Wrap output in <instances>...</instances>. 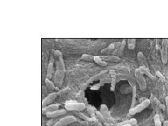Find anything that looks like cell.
Returning a JSON list of instances; mask_svg holds the SVG:
<instances>
[{
  "label": "cell",
  "mask_w": 168,
  "mask_h": 126,
  "mask_svg": "<svg viewBox=\"0 0 168 126\" xmlns=\"http://www.w3.org/2000/svg\"><path fill=\"white\" fill-rule=\"evenodd\" d=\"M154 124H155V126H162V123L161 121H160V116L158 114H156L155 116H154Z\"/></svg>",
  "instance_id": "15"
},
{
  "label": "cell",
  "mask_w": 168,
  "mask_h": 126,
  "mask_svg": "<svg viewBox=\"0 0 168 126\" xmlns=\"http://www.w3.org/2000/svg\"><path fill=\"white\" fill-rule=\"evenodd\" d=\"M53 126H63V125H62V124H61V123L59 121V122H57L56 123H55Z\"/></svg>",
  "instance_id": "21"
},
{
  "label": "cell",
  "mask_w": 168,
  "mask_h": 126,
  "mask_svg": "<svg viewBox=\"0 0 168 126\" xmlns=\"http://www.w3.org/2000/svg\"><path fill=\"white\" fill-rule=\"evenodd\" d=\"M136 124H137V120L134 119V118H132V119H130V121H127L123 123H121L119 125V126H121L123 125H130L132 126L134 125H136Z\"/></svg>",
  "instance_id": "13"
},
{
  "label": "cell",
  "mask_w": 168,
  "mask_h": 126,
  "mask_svg": "<svg viewBox=\"0 0 168 126\" xmlns=\"http://www.w3.org/2000/svg\"><path fill=\"white\" fill-rule=\"evenodd\" d=\"M100 58L104 62H118L120 61V58L119 57L114 56V55H106V56H100Z\"/></svg>",
  "instance_id": "9"
},
{
  "label": "cell",
  "mask_w": 168,
  "mask_h": 126,
  "mask_svg": "<svg viewBox=\"0 0 168 126\" xmlns=\"http://www.w3.org/2000/svg\"><path fill=\"white\" fill-rule=\"evenodd\" d=\"M136 102V87L132 88V108H133Z\"/></svg>",
  "instance_id": "17"
},
{
  "label": "cell",
  "mask_w": 168,
  "mask_h": 126,
  "mask_svg": "<svg viewBox=\"0 0 168 126\" xmlns=\"http://www.w3.org/2000/svg\"><path fill=\"white\" fill-rule=\"evenodd\" d=\"M165 104H166V109H167V113L168 116V96L165 97Z\"/></svg>",
  "instance_id": "20"
},
{
  "label": "cell",
  "mask_w": 168,
  "mask_h": 126,
  "mask_svg": "<svg viewBox=\"0 0 168 126\" xmlns=\"http://www.w3.org/2000/svg\"><path fill=\"white\" fill-rule=\"evenodd\" d=\"M137 59H138L139 62H140V65H141L142 67H144V68L146 69V70H149V64H148L147 62H146V58H145V56L144 55L143 53H142V52H139L138 54H137Z\"/></svg>",
  "instance_id": "6"
},
{
  "label": "cell",
  "mask_w": 168,
  "mask_h": 126,
  "mask_svg": "<svg viewBox=\"0 0 168 126\" xmlns=\"http://www.w3.org/2000/svg\"><path fill=\"white\" fill-rule=\"evenodd\" d=\"M157 74H158V76H160V78H161V79H165L164 76H163V75H162V74H160V72H157Z\"/></svg>",
  "instance_id": "22"
},
{
  "label": "cell",
  "mask_w": 168,
  "mask_h": 126,
  "mask_svg": "<svg viewBox=\"0 0 168 126\" xmlns=\"http://www.w3.org/2000/svg\"><path fill=\"white\" fill-rule=\"evenodd\" d=\"M135 39H129L128 40V46L130 50H133L135 48Z\"/></svg>",
  "instance_id": "12"
},
{
  "label": "cell",
  "mask_w": 168,
  "mask_h": 126,
  "mask_svg": "<svg viewBox=\"0 0 168 126\" xmlns=\"http://www.w3.org/2000/svg\"><path fill=\"white\" fill-rule=\"evenodd\" d=\"M121 126H132L130 125H121Z\"/></svg>",
  "instance_id": "24"
},
{
  "label": "cell",
  "mask_w": 168,
  "mask_h": 126,
  "mask_svg": "<svg viewBox=\"0 0 168 126\" xmlns=\"http://www.w3.org/2000/svg\"><path fill=\"white\" fill-rule=\"evenodd\" d=\"M47 79H50L51 78L52 72H53V63L50 62L48 64V70H47Z\"/></svg>",
  "instance_id": "14"
},
{
  "label": "cell",
  "mask_w": 168,
  "mask_h": 126,
  "mask_svg": "<svg viewBox=\"0 0 168 126\" xmlns=\"http://www.w3.org/2000/svg\"><path fill=\"white\" fill-rule=\"evenodd\" d=\"M59 106L58 104H51V105H48L47 107H45V109H43V113L44 112V111H46V113H48V112H51V111H54L58 110Z\"/></svg>",
  "instance_id": "11"
},
{
  "label": "cell",
  "mask_w": 168,
  "mask_h": 126,
  "mask_svg": "<svg viewBox=\"0 0 168 126\" xmlns=\"http://www.w3.org/2000/svg\"><path fill=\"white\" fill-rule=\"evenodd\" d=\"M58 95V93H51V94H50L48 96H47L45 98V99L43 100L42 102V105L43 107H47V106H48V104H50L52 102H53V100H54L56 98V97H57Z\"/></svg>",
  "instance_id": "8"
},
{
  "label": "cell",
  "mask_w": 168,
  "mask_h": 126,
  "mask_svg": "<svg viewBox=\"0 0 168 126\" xmlns=\"http://www.w3.org/2000/svg\"><path fill=\"white\" fill-rule=\"evenodd\" d=\"M144 74H146V76H149L151 79H154L155 77L153 76L152 74L150 73V70H148L144 68V67H140V68L137 69L135 70V78L136 81H137V84H138L139 87H140V90H145L146 89V80H145L144 77Z\"/></svg>",
  "instance_id": "1"
},
{
  "label": "cell",
  "mask_w": 168,
  "mask_h": 126,
  "mask_svg": "<svg viewBox=\"0 0 168 126\" xmlns=\"http://www.w3.org/2000/svg\"><path fill=\"white\" fill-rule=\"evenodd\" d=\"M163 126H168V121H165L163 123Z\"/></svg>",
  "instance_id": "23"
},
{
  "label": "cell",
  "mask_w": 168,
  "mask_h": 126,
  "mask_svg": "<svg viewBox=\"0 0 168 126\" xmlns=\"http://www.w3.org/2000/svg\"><path fill=\"white\" fill-rule=\"evenodd\" d=\"M67 111L64 109H60V110H56L54 111L51 112H48V113H46V116L48 118H56L60 116H63V115L66 114Z\"/></svg>",
  "instance_id": "7"
},
{
  "label": "cell",
  "mask_w": 168,
  "mask_h": 126,
  "mask_svg": "<svg viewBox=\"0 0 168 126\" xmlns=\"http://www.w3.org/2000/svg\"><path fill=\"white\" fill-rule=\"evenodd\" d=\"M162 62L167 64L168 62V39H163L162 40V48L160 50Z\"/></svg>",
  "instance_id": "4"
},
{
  "label": "cell",
  "mask_w": 168,
  "mask_h": 126,
  "mask_svg": "<svg viewBox=\"0 0 168 126\" xmlns=\"http://www.w3.org/2000/svg\"><path fill=\"white\" fill-rule=\"evenodd\" d=\"M56 65H57L56 66L57 70H56V74H55L54 83L58 86L60 87L63 82L64 76H65V64H64L62 56L58 58Z\"/></svg>",
  "instance_id": "2"
},
{
  "label": "cell",
  "mask_w": 168,
  "mask_h": 126,
  "mask_svg": "<svg viewBox=\"0 0 168 126\" xmlns=\"http://www.w3.org/2000/svg\"><path fill=\"white\" fill-rule=\"evenodd\" d=\"M94 60H95V62L98 63V64L101 66H103V67H105V66L106 65V63L104 62L103 60H102V59L100 58V57H98V56L94 57Z\"/></svg>",
  "instance_id": "16"
},
{
  "label": "cell",
  "mask_w": 168,
  "mask_h": 126,
  "mask_svg": "<svg viewBox=\"0 0 168 126\" xmlns=\"http://www.w3.org/2000/svg\"><path fill=\"white\" fill-rule=\"evenodd\" d=\"M82 59H84L85 60H87V61H90L91 60H93L94 59V58L93 57H91L90 56V55H83V56H82Z\"/></svg>",
  "instance_id": "18"
},
{
  "label": "cell",
  "mask_w": 168,
  "mask_h": 126,
  "mask_svg": "<svg viewBox=\"0 0 168 126\" xmlns=\"http://www.w3.org/2000/svg\"><path fill=\"white\" fill-rule=\"evenodd\" d=\"M150 100L148 99L144 100L142 102L140 103L138 105L135 106L133 108H131V109L129 111V114L130 115H134L137 113H140V112L142 111L144 109H145L146 108H147L149 105H150Z\"/></svg>",
  "instance_id": "3"
},
{
  "label": "cell",
  "mask_w": 168,
  "mask_h": 126,
  "mask_svg": "<svg viewBox=\"0 0 168 126\" xmlns=\"http://www.w3.org/2000/svg\"><path fill=\"white\" fill-rule=\"evenodd\" d=\"M75 121H76V118L71 116L62 118V119L60 120V122L61 123V124H62V125L63 126L67 125H68V124H70V123H72L75 122Z\"/></svg>",
  "instance_id": "10"
},
{
  "label": "cell",
  "mask_w": 168,
  "mask_h": 126,
  "mask_svg": "<svg viewBox=\"0 0 168 126\" xmlns=\"http://www.w3.org/2000/svg\"><path fill=\"white\" fill-rule=\"evenodd\" d=\"M65 108L67 111H81L85 109V104L83 103H69L65 105Z\"/></svg>",
  "instance_id": "5"
},
{
  "label": "cell",
  "mask_w": 168,
  "mask_h": 126,
  "mask_svg": "<svg viewBox=\"0 0 168 126\" xmlns=\"http://www.w3.org/2000/svg\"><path fill=\"white\" fill-rule=\"evenodd\" d=\"M46 85L48 88H51V89H55V86L51 84V82H50L49 79L46 80Z\"/></svg>",
  "instance_id": "19"
}]
</instances>
